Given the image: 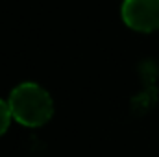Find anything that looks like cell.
Masks as SVG:
<instances>
[{
    "label": "cell",
    "instance_id": "3",
    "mask_svg": "<svg viewBox=\"0 0 159 157\" xmlns=\"http://www.w3.org/2000/svg\"><path fill=\"white\" fill-rule=\"evenodd\" d=\"M11 118H13V113H11L9 102L0 100V135H2V133H6V129L9 128Z\"/></svg>",
    "mask_w": 159,
    "mask_h": 157
},
{
    "label": "cell",
    "instance_id": "2",
    "mask_svg": "<svg viewBox=\"0 0 159 157\" xmlns=\"http://www.w3.org/2000/svg\"><path fill=\"white\" fill-rule=\"evenodd\" d=\"M124 22L137 32L159 30V0H124Z\"/></svg>",
    "mask_w": 159,
    "mask_h": 157
},
{
    "label": "cell",
    "instance_id": "1",
    "mask_svg": "<svg viewBox=\"0 0 159 157\" xmlns=\"http://www.w3.org/2000/svg\"><path fill=\"white\" fill-rule=\"evenodd\" d=\"M9 107L15 120L30 128L46 124L54 113L50 94L35 83H22L15 87L9 96Z\"/></svg>",
    "mask_w": 159,
    "mask_h": 157
}]
</instances>
